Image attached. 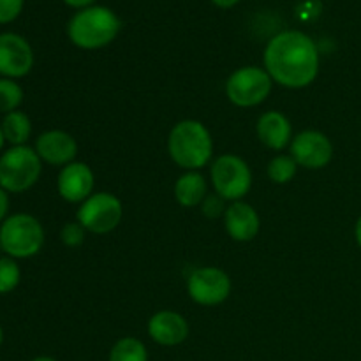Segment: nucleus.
I'll return each mask as SVG.
<instances>
[{
	"instance_id": "nucleus-1",
	"label": "nucleus",
	"mask_w": 361,
	"mask_h": 361,
	"mask_svg": "<svg viewBox=\"0 0 361 361\" xmlns=\"http://www.w3.org/2000/svg\"><path fill=\"white\" fill-rule=\"evenodd\" d=\"M264 69L286 88H305L319 74V49L300 30H284L270 39L263 55Z\"/></svg>"
},
{
	"instance_id": "nucleus-2",
	"label": "nucleus",
	"mask_w": 361,
	"mask_h": 361,
	"mask_svg": "<svg viewBox=\"0 0 361 361\" xmlns=\"http://www.w3.org/2000/svg\"><path fill=\"white\" fill-rule=\"evenodd\" d=\"M168 152L180 168L197 171L204 168L214 155L210 130L197 120H182L169 133Z\"/></svg>"
},
{
	"instance_id": "nucleus-3",
	"label": "nucleus",
	"mask_w": 361,
	"mask_h": 361,
	"mask_svg": "<svg viewBox=\"0 0 361 361\" xmlns=\"http://www.w3.org/2000/svg\"><path fill=\"white\" fill-rule=\"evenodd\" d=\"M120 32V20L111 9L90 6L80 9L67 25L71 42L83 49H99L115 41Z\"/></svg>"
},
{
	"instance_id": "nucleus-4",
	"label": "nucleus",
	"mask_w": 361,
	"mask_h": 361,
	"mask_svg": "<svg viewBox=\"0 0 361 361\" xmlns=\"http://www.w3.org/2000/svg\"><path fill=\"white\" fill-rule=\"evenodd\" d=\"M44 229L30 214L9 215L0 224V249L13 259H28L41 252Z\"/></svg>"
},
{
	"instance_id": "nucleus-5",
	"label": "nucleus",
	"mask_w": 361,
	"mask_h": 361,
	"mask_svg": "<svg viewBox=\"0 0 361 361\" xmlns=\"http://www.w3.org/2000/svg\"><path fill=\"white\" fill-rule=\"evenodd\" d=\"M42 171V161L35 148L28 145L11 147L0 155V187L6 192L20 194L37 183Z\"/></svg>"
},
{
	"instance_id": "nucleus-6",
	"label": "nucleus",
	"mask_w": 361,
	"mask_h": 361,
	"mask_svg": "<svg viewBox=\"0 0 361 361\" xmlns=\"http://www.w3.org/2000/svg\"><path fill=\"white\" fill-rule=\"evenodd\" d=\"M212 185L219 197L224 201H240L252 187V171L242 157L224 154L212 162Z\"/></svg>"
},
{
	"instance_id": "nucleus-7",
	"label": "nucleus",
	"mask_w": 361,
	"mask_h": 361,
	"mask_svg": "<svg viewBox=\"0 0 361 361\" xmlns=\"http://www.w3.org/2000/svg\"><path fill=\"white\" fill-rule=\"evenodd\" d=\"M274 80L267 69L247 66L236 69L226 81V95L238 108H252L270 95Z\"/></svg>"
},
{
	"instance_id": "nucleus-8",
	"label": "nucleus",
	"mask_w": 361,
	"mask_h": 361,
	"mask_svg": "<svg viewBox=\"0 0 361 361\" xmlns=\"http://www.w3.org/2000/svg\"><path fill=\"white\" fill-rule=\"evenodd\" d=\"M123 217L122 201L111 192H94L80 204L76 221L85 231L94 235H106L118 228Z\"/></svg>"
},
{
	"instance_id": "nucleus-9",
	"label": "nucleus",
	"mask_w": 361,
	"mask_h": 361,
	"mask_svg": "<svg viewBox=\"0 0 361 361\" xmlns=\"http://www.w3.org/2000/svg\"><path fill=\"white\" fill-rule=\"evenodd\" d=\"M187 293L197 305H221L231 295V279L221 268H196L187 279Z\"/></svg>"
},
{
	"instance_id": "nucleus-10",
	"label": "nucleus",
	"mask_w": 361,
	"mask_h": 361,
	"mask_svg": "<svg viewBox=\"0 0 361 361\" xmlns=\"http://www.w3.org/2000/svg\"><path fill=\"white\" fill-rule=\"evenodd\" d=\"M289 147L296 164L307 169H321L334 159V145L330 137L319 130H303L296 134Z\"/></svg>"
},
{
	"instance_id": "nucleus-11",
	"label": "nucleus",
	"mask_w": 361,
	"mask_h": 361,
	"mask_svg": "<svg viewBox=\"0 0 361 361\" xmlns=\"http://www.w3.org/2000/svg\"><path fill=\"white\" fill-rule=\"evenodd\" d=\"M34 67V49L28 41L13 32L0 34V76L18 80Z\"/></svg>"
},
{
	"instance_id": "nucleus-12",
	"label": "nucleus",
	"mask_w": 361,
	"mask_h": 361,
	"mask_svg": "<svg viewBox=\"0 0 361 361\" xmlns=\"http://www.w3.org/2000/svg\"><path fill=\"white\" fill-rule=\"evenodd\" d=\"M94 171L85 162H71L63 166L56 178V189L67 203H83L94 194Z\"/></svg>"
},
{
	"instance_id": "nucleus-13",
	"label": "nucleus",
	"mask_w": 361,
	"mask_h": 361,
	"mask_svg": "<svg viewBox=\"0 0 361 361\" xmlns=\"http://www.w3.org/2000/svg\"><path fill=\"white\" fill-rule=\"evenodd\" d=\"M35 152L42 162L63 168L76 159L78 143L66 130H46L35 140Z\"/></svg>"
},
{
	"instance_id": "nucleus-14",
	"label": "nucleus",
	"mask_w": 361,
	"mask_h": 361,
	"mask_svg": "<svg viewBox=\"0 0 361 361\" xmlns=\"http://www.w3.org/2000/svg\"><path fill=\"white\" fill-rule=\"evenodd\" d=\"M148 335L159 345L173 348L189 337V323L185 317L173 310H161L148 321Z\"/></svg>"
},
{
	"instance_id": "nucleus-15",
	"label": "nucleus",
	"mask_w": 361,
	"mask_h": 361,
	"mask_svg": "<svg viewBox=\"0 0 361 361\" xmlns=\"http://www.w3.org/2000/svg\"><path fill=\"white\" fill-rule=\"evenodd\" d=\"M224 228L236 242H250L259 233V215L252 204L245 201H235L224 210Z\"/></svg>"
},
{
	"instance_id": "nucleus-16",
	"label": "nucleus",
	"mask_w": 361,
	"mask_h": 361,
	"mask_svg": "<svg viewBox=\"0 0 361 361\" xmlns=\"http://www.w3.org/2000/svg\"><path fill=\"white\" fill-rule=\"evenodd\" d=\"M257 137L271 150H282L293 141V126L281 111H267L257 120Z\"/></svg>"
},
{
	"instance_id": "nucleus-17",
	"label": "nucleus",
	"mask_w": 361,
	"mask_h": 361,
	"mask_svg": "<svg viewBox=\"0 0 361 361\" xmlns=\"http://www.w3.org/2000/svg\"><path fill=\"white\" fill-rule=\"evenodd\" d=\"M208 196V182L200 171H187L176 180L175 197L182 207L194 208Z\"/></svg>"
},
{
	"instance_id": "nucleus-18",
	"label": "nucleus",
	"mask_w": 361,
	"mask_h": 361,
	"mask_svg": "<svg viewBox=\"0 0 361 361\" xmlns=\"http://www.w3.org/2000/svg\"><path fill=\"white\" fill-rule=\"evenodd\" d=\"M2 133L6 137L7 143H11L13 147H21V145H27V141L30 140L32 134V122L27 116V113L23 111H11L7 115H4L2 123Z\"/></svg>"
},
{
	"instance_id": "nucleus-19",
	"label": "nucleus",
	"mask_w": 361,
	"mask_h": 361,
	"mask_svg": "<svg viewBox=\"0 0 361 361\" xmlns=\"http://www.w3.org/2000/svg\"><path fill=\"white\" fill-rule=\"evenodd\" d=\"M109 361H148L147 345L136 337H123L109 353Z\"/></svg>"
},
{
	"instance_id": "nucleus-20",
	"label": "nucleus",
	"mask_w": 361,
	"mask_h": 361,
	"mask_svg": "<svg viewBox=\"0 0 361 361\" xmlns=\"http://www.w3.org/2000/svg\"><path fill=\"white\" fill-rule=\"evenodd\" d=\"M296 169H298V164L291 155H277L268 164V178L274 183L284 185L295 178Z\"/></svg>"
},
{
	"instance_id": "nucleus-21",
	"label": "nucleus",
	"mask_w": 361,
	"mask_h": 361,
	"mask_svg": "<svg viewBox=\"0 0 361 361\" xmlns=\"http://www.w3.org/2000/svg\"><path fill=\"white\" fill-rule=\"evenodd\" d=\"M23 88L20 83L9 78H0V113L7 115L11 111H16L23 102Z\"/></svg>"
},
{
	"instance_id": "nucleus-22",
	"label": "nucleus",
	"mask_w": 361,
	"mask_h": 361,
	"mask_svg": "<svg viewBox=\"0 0 361 361\" xmlns=\"http://www.w3.org/2000/svg\"><path fill=\"white\" fill-rule=\"evenodd\" d=\"M21 281V270L16 259L9 256L0 257V295H9Z\"/></svg>"
},
{
	"instance_id": "nucleus-23",
	"label": "nucleus",
	"mask_w": 361,
	"mask_h": 361,
	"mask_svg": "<svg viewBox=\"0 0 361 361\" xmlns=\"http://www.w3.org/2000/svg\"><path fill=\"white\" fill-rule=\"evenodd\" d=\"M85 228L80 222H67L60 231V240L67 247H80L85 242Z\"/></svg>"
},
{
	"instance_id": "nucleus-24",
	"label": "nucleus",
	"mask_w": 361,
	"mask_h": 361,
	"mask_svg": "<svg viewBox=\"0 0 361 361\" xmlns=\"http://www.w3.org/2000/svg\"><path fill=\"white\" fill-rule=\"evenodd\" d=\"M25 0H0V25L11 23L23 11Z\"/></svg>"
},
{
	"instance_id": "nucleus-25",
	"label": "nucleus",
	"mask_w": 361,
	"mask_h": 361,
	"mask_svg": "<svg viewBox=\"0 0 361 361\" xmlns=\"http://www.w3.org/2000/svg\"><path fill=\"white\" fill-rule=\"evenodd\" d=\"M221 201H224V200H222V197H219V196H210V197L207 196V200H204V207H203L204 215H210V217H217V215L224 214V212H222L224 208L221 207Z\"/></svg>"
},
{
	"instance_id": "nucleus-26",
	"label": "nucleus",
	"mask_w": 361,
	"mask_h": 361,
	"mask_svg": "<svg viewBox=\"0 0 361 361\" xmlns=\"http://www.w3.org/2000/svg\"><path fill=\"white\" fill-rule=\"evenodd\" d=\"M7 194L9 192H6V190L0 187V224L6 221L7 212H9V196H7Z\"/></svg>"
},
{
	"instance_id": "nucleus-27",
	"label": "nucleus",
	"mask_w": 361,
	"mask_h": 361,
	"mask_svg": "<svg viewBox=\"0 0 361 361\" xmlns=\"http://www.w3.org/2000/svg\"><path fill=\"white\" fill-rule=\"evenodd\" d=\"M69 7H74V9H87L90 7L95 0H63Z\"/></svg>"
},
{
	"instance_id": "nucleus-28",
	"label": "nucleus",
	"mask_w": 361,
	"mask_h": 361,
	"mask_svg": "<svg viewBox=\"0 0 361 361\" xmlns=\"http://www.w3.org/2000/svg\"><path fill=\"white\" fill-rule=\"evenodd\" d=\"M212 2H214L217 7H222V9H229V7L236 6L240 0H212Z\"/></svg>"
},
{
	"instance_id": "nucleus-29",
	"label": "nucleus",
	"mask_w": 361,
	"mask_h": 361,
	"mask_svg": "<svg viewBox=\"0 0 361 361\" xmlns=\"http://www.w3.org/2000/svg\"><path fill=\"white\" fill-rule=\"evenodd\" d=\"M355 236H356V243H358V247L361 249V215L358 217V221H356Z\"/></svg>"
},
{
	"instance_id": "nucleus-30",
	"label": "nucleus",
	"mask_w": 361,
	"mask_h": 361,
	"mask_svg": "<svg viewBox=\"0 0 361 361\" xmlns=\"http://www.w3.org/2000/svg\"><path fill=\"white\" fill-rule=\"evenodd\" d=\"M32 361H56V360L51 358V356H37V358H34Z\"/></svg>"
},
{
	"instance_id": "nucleus-31",
	"label": "nucleus",
	"mask_w": 361,
	"mask_h": 361,
	"mask_svg": "<svg viewBox=\"0 0 361 361\" xmlns=\"http://www.w3.org/2000/svg\"><path fill=\"white\" fill-rule=\"evenodd\" d=\"M4 145H6V137H4V133H2V127H0V152H2Z\"/></svg>"
},
{
	"instance_id": "nucleus-32",
	"label": "nucleus",
	"mask_w": 361,
	"mask_h": 361,
	"mask_svg": "<svg viewBox=\"0 0 361 361\" xmlns=\"http://www.w3.org/2000/svg\"><path fill=\"white\" fill-rule=\"evenodd\" d=\"M2 342H4V330L2 326H0V345H2Z\"/></svg>"
}]
</instances>
